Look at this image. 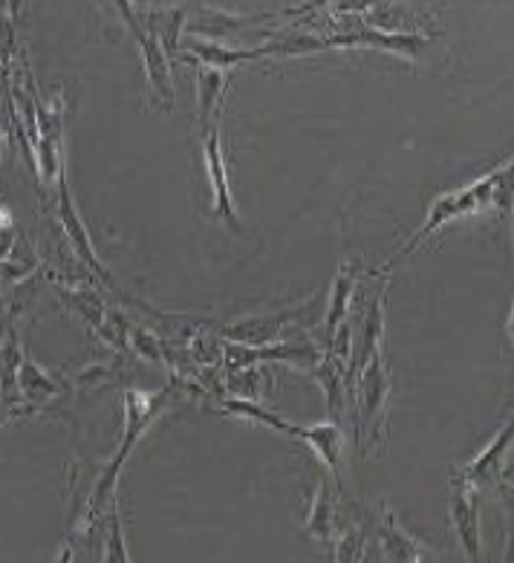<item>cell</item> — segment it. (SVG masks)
Returning <instances> with one entry per match:
<instances>
[{
  "label": "cell",
  "instance_id": "cell-1",
  "mask_svg": "<svg viewBox=\"0 0 514 563\" xmlns=\"http://www.w3.org/2000/svg\"><path fill=\"white\" fill-rule=\"evenodd\" d=\"M509 177H512V162H503L500 168H494L491 174H486V177H480L477 183H472V186L456 188V191H448L442 193V197H437V200L430 202L425 226L411 237V243L402 249V254H411L425 237L437 235L439 228L448 226L451 220L465 217V214H477V211L486 209H509V205H512V186H509Z\"/></svg>",
  "mask_w": 514,
  "mask_h": 563
},
{
  "label": "cell",
  "instance_id": "cell-2",
  "mask_svg": "<svg viewBox=\"0 0 514 563\" xmlns=\"http://www.w3.org/2000/svg\"><path fill=\"white\" fill-rule=\"evenodd\" d=\"M162 396H148L139 393V390H127L125 393V430H122V446H118L113 463L104 468V474L99 477V486H96L93 497H90V514H99L104 505H110L113 500V488L118 483V474L125 468L127 456L134 451V446L142 439V434L148 430V425L153 422L156 411H160Z\"/></svg>",
  "mask_w": 514,
  "mask_h": 563
},
{
  "label": "cell",
  "instance_id": "cell-3",
  "mask_svg": "<svg viewBox=\"0 0 514 563\" xmlns=\"http://www.w3.org/2000/svg\"><path fill=\"white\" fill-rule=\"evenodd\" d=\"M203 153H205V174H209V186L214 191V214L223 217L228 226L240 232V223H237V209L235 197H231V183H228L226 160H223V148H220V134L217 127H205L203 136Z\"/></svg>",
  "mask_w": 514,
  "mask_h": 563
},
{
  "label": "cell",
  "instance_id": "cell-4",
  "mask_svg": "<svg viewBox=\"0 0 514 563\" xmlns=\"http://www.w3.org/2000/svg\"><path fill=\"white\" fill-rule=\"evenodd\" d=\"M136 33V41L142 47V59H145V78H148V87L153 93L165 99L162 104L171 108L174 104V85H171V67L168 59H165V50H162V41L156 33H145L142 26L134 24L130 26Z\"/></svg>",
  "mask_w": 514,
  "mask_h": 563
},
{
  "label": "cell",
  "instance_id": "cell-5",
  "mask_svg": "<svg viewBox=\"0 0 514 563\" xmlns=\"http://www.w3.org/2000/svg\"><path fill=\"white\" fill-rule=\"evenodd\" d=\"M59 217H61V226H64V232H67V237H70V246L76 249L78 258H82L90 270L99 272L102 278H108V270H104L102 263H99V258H96V249H93V243H90L87 226L82 223V217H78L76 205H73L67 179H64V171L59 174Z\"/></svg>",
  "mask_w": 514,
  "mask_h": 563
},
{
  "label": "cell",
  "instance_id": "cell-6",
  "mask_svg": "<svg viewBox=\"0 0 514 563\" xmlns=\"http://www.w3.org/2000/svg\"><path fill=\"white\" fill-rule=\"evenodd\" d=\"M451 517H454L456 535L463 540L465 552L472 561H477L480 555V509H477V488L465 479L451 500Z\"/></svg>",
  "mask_w": 514,
  "mask_h": 563
},
{
  "label": "cell",
  "instance_id": "cell-7",
  "mask_svg": "<svg viewBox=\"0 0 514 563\" xmlns=\"http://www.w3.org/2000/svg\"><path fill=\"white\" fill-rule=\"evenodd\" d=\"M292 437L304 439L306 446L321 456V463H327L336 483H341V474H338V451L344 446V434L338 430V425H333V422H318V425H310V428H298L296 425Z\"/></svg>",
  "mask_w": 514,
  "mask_h": 563
},
{
  "label": "cell",
  "instance_id": "cell-8",
  "mask_svg": "<svg viewBox=\"0 0 514 563\" xmlns=\"http://www.w3.org/2000/svg\"><path fill=\"white\" fill-rule=\"evenodd\" d=\"M390 390V376L381 364V355L376 353L371 362L364 364V381H362V416L364 420H376L385 411Z\"/></svg>",
  "mask_w": 514,
  "mask_h": 563
},
{
  "label": "cell",
  "instance_id": "cell-9",
  "mask_svg": "<svg viewBox=\"0 0 514 563\" xmlns=\"http://www.w3.org/2000/svg\"><path fill=\"white\" fill-rule=\"evenodd\" d=\"M188 50L195 52L203 67L214 70H231L243 61L261 59L266 52H272V47H263V50H237V47H223V43H211V41H195Z\"/></svg>",
  "mask_w": 514,
  "mask_h": 563
},
{
  "label": "cell",
  "instance_id": "cell-10",
  "mask_svg": "<svg viewBox=\"0 0 514 563\" xmlns=\"http://www.w3.org/2000/svg\"><path fill=\"white\" fill-rule=\"evenodd\" d=\"M509 446H512V422H509V425H503L498 437L491 439V446L486 448V451H482V454L477 456L472 465H468V468H465V474H463L465 483L477 486V483H482V479L489 477L491 471L500 465V460H503V454H506Z\"/></svg>",
  "mask_w": 514,
  "mask_h": 563
},
{
  "label": "cell",
  "instance_id": "cell-11",
  "mask_svg": "<svg viewBox=\"0 0 514 563\" xmlns=\"http://www.w3.org/2000/svg\"><path fill=\"white\" fill-rule=\"evenodd\" d=\"M381 543H385V552L393 561H422V549L419 543L408 535L402 526L397 523L393 514H385V526H381Z\"/></svg>",
  "mask_w": 514,
  "mask_h": 563
},
{
  "label": "cell",
  "instance_id": "cell-12",
  "mask_svg": "<svg viewBox=\"0 0 514 563\" xmlns=\"http://www.w3.org/2000/svg\"><path fill=\"white\" fill-rule=\"evenodd\" d=\"M197 93H200V122H209L214 116V110L223 101L226 93V70L203 67L197 73Z\"/></svg>",
  "mask_w": 514,
  "mask_h": 563
},
{
  "label": "cell",
  "instance_id": "cell-13",
  "mask_svg": "<svg viewBox=\"0 0 514 563\" xmlns=\"http://www.w3.org/2000/svg\"><path fill=\"white\" fill-rule=\"evenodd\" d=\"M381 329H385V292L373 301L371 315H367V327H364V341H362V353H359V364H367L373 355L379 353V341H381Z\"/></svg>",
  "mask_w": 514,
  "mask_h": 563
},
{
  "label": "cell",
  "instance_id": "cell-14",
  "mask_svg": "<svg viewBox=\"0 0 514 563\" xmlns=\"http://www.w3.org/2000/svg\"><path fill=\"white\" fill-rule=\"evenodd\" d=\"M353 286H355V278H353V266L350 270H344L341 275L336 278V286H333V303H329V333L336 336V329L341 327V321H344L347 315V303H350V298H353Z\"/></svg>",
  "mask_w": 514,
  "mask_h": 563
},
{
  "label": "cell",
  "instance_id": "cell-15",
  "mask_svg": "<svg viewBox=\"0 0 514 563\" xmlns=\"http://www.w3.org/2000/svg\"><path fill=\"white\" fill-rule=\"evenodd\" d=\"M306 531H310L312 538H329V535H333V503H329V495L324 486L315 491L310 521H306Z\"/></svg>",
  "mask_w": 514,
  "mask_h": 563
},
{
  "label": "cell",
  "instance_id": "cell-16",
  "mask_svg": "<svg viewBox=\"0 0 514 563\" xmlns=\"http://www.w3.org/2000/svg\"><path fill=\"white\" fill-rule=\"evenodd\" d=\"M21 387H24L26 399H50L59 393V387L52 385L47 373L38 371L33 362L21 364Z\"/></svg>",
  "mask_w": 514,
  "mask_h": 563
},
{
  "label": "cell",
  "instance_id": "cell-17",
  "mask_svg": "<svg viewBox=\"0 0 514 563\" xmlns=\"http://www.w3.org/2000/svg\"><path fill=\"white\" fill-rule=\"evenodd\" d=\"M104 561H127V549H125V543H122V521H118V512L110 514Z\"/></svg>",
  "mask_w": 514,
  "mask_h": 563
},
{
  "label": "cell",
  "instance_id": "cell-18",
  "mask_svg": "<svg viewBox=\"0 0 514 563\" xmlns=\"http://www.w3.org/2000/svg\"><path fill=\"white\" fill-rule=\"evenodd\" d=\"M9 416H12V404H9L7 399L0 396V425H3V422H7Z\"/></svg>",
  "mask_w": 514,
  "mask_h": 563
},
{
  "label": "cell",
  "instance_id": "cell-19",
  "mask_svg": "<svg viewBox=\"0 0 514 563\" xmlns=\"http://www.w3.org/2000/svg\"><path fill=\"white\" fill-rule=\"evenodd\" d=\"M17 12H21V0H9V15L17 17Z\"/></svg>",
  "mask_w": 514,
  "mask_h": 563
},
{
  "label": "cell",
  "instance_id": "cell-20",
  "mask_svg": "<svg viewBox=\"0 0 514 563\" xmlns=\"http://www.w3.org/2000/svg\"><path fill=\"white\" fill-rule=\"evenodd\" d=\"M0 153H3V134H0Z\"/></svg>",
  "mask_w": 514,
  "mask_h": 563
}]
</instances>
